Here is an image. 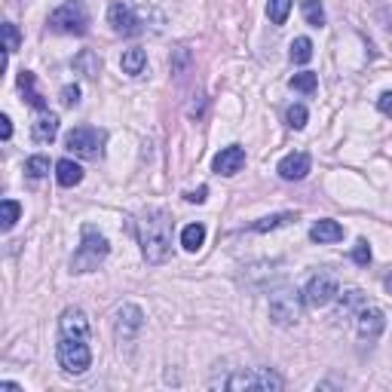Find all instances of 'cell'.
I'll return each mask as SVG.
<instances>
[{
  "mask_svg": "<svg viewBox=\"0 0 392 392\" xmlns=\"http://www.w3.org/2000/svg\"><path fill=\"white\" fill-rule=\"evenodd\" d=\"M58 365L68 374H83L93 365V349H89V319L83 310H65L58 322Z\"/></svg>",
  "mask_w": 392,
  "mask_h": 392,
  "instance_id": "obj_1",
  "label": "cell"
},
{
  "mask_svg": "<svg viewBox=\"0 0 392 392\" xmlns=\"http://www.w3.org/2000/svg\"><path fill=\"white\" fill-rule=\"evenodd\" d=\"M138 239L147 264H165L172 257V218L165 208H144L138 218Z\"/></svg>",
  "mask_w": 392,
  "mask_h": 392,
  "instance_id": "obj_2",
  "label": "cell"
},
{
  "mask_svg": "<svg viewBox=\"0 0 392 392\" xmlns=\"http://www.w3.org/2000/svg\"><path fill=\"white\" fill-rule=\"evenodd\" d=\"M80 236L83 239H80V248L71 257V266H74V273H89L107 257L111 245H107L104 233H98V227H93V224H83Z\"/></svg>",
  "mask_w": 392,
  "mask_h": 392,
  "instance_id": "obj_3",
  "label": "cell"
},
{
  "mask_svg": "<svg viewBox=\"0 0 392 392\" xmlns=\"http://www.w3.org/2000/svg\"><path fill=\"white\" fill-rule=\"evenodd\" d=\"M49 28L58 34H86L89 31V13L80 0H68L55 13H49Z\"/></svg>",
  "mask_w": 392,
  "mask_h": 392,
  "instance_id": "obj_4",
  "label": "cell"
},
{
  "mask_svg": "<svg viewBox=\"0 0 392 392\" xmlns=\"http://www.w3.org/2000/svg\"><path fill=\"white\" fill-rule=\"evenodd\" d=\"M102 144H104V132H98L93 126H77L65 138V147L74 156H83V160H98L102 156Z\"/></svg>",
  "mask_w": 392,
  "mask_h": 392,
  "instance_id": "obj_5",
  "label": "cell"
},
{
  "mask_svg": "<svg viewBox=\"0 0 392 392\" xmlns=\"http://www.w3.org/2000/svg\"><path fill=\"white\" fill-rule=\"evenodd\" d=\"M340 295V282L334 273H316V276L306 282L304 288V304L306 306H328L331 300H334Z\"/></svg>",
  "mask_w": 392,
  "mask_h": 392,
  "instance_id": "obj_6",
  "label": "cell"
},
{
  "mask_svg": "<svg viewBox=\"0 0 392 392\" xmlns=\"http://www.w3.org/2000/svg\"><path fill=\"white\" fill-rule=\"evenodd\" d=\"M227 389H282V377L270 368H255V371H236L233 377L224 383Z\"/></svg>",
  "mask_w": 392,
  "mask_h": 392,
  "instance_id": "obj_7",
  "label": "cell"
},
{
  "mask_svg": "<svg viewBox=\"0 0 392 392\" xmlns=\"http://www.w3.org/2000/svg\"><path fill=\"white\" fill-rule=\"evenodd\" d=\"M270 319L276 325H295L300 319V297L297 291L282 288L270 297Z\"/></svg>",
  "mask_w": 392,
  "mask_h": 392,
  "instance_id": "obj_8",
  "label": "cell"
},
{
  "mask_svg": "<svg viewBox=\"0 0 392 392\" xmlns=\"http://www.w3.org/2000/svg\"><path fill=\"white\" fill-rule=\"evenodd\" d=\"M383 328H386V316H383L380 306H362L358 310V319H356V331H358V340L362 344H374Z\"/></svg>",
  "mask_w": 392,
  "mask_h": 392,
  "instance_id": "obj_9",
  "label": "cell"
},
{
  "mask_svg": "<svg viewBox=\"0 0 392 392\" xmlns=\"http://www.w3.org/2000/svg\"><path fill=\"white\" fill-rule=\"evenodd\" d=\"M141 325H144V313H141V306H135V304L116 306L114 331H116V337H120V340H132L141 331Z\"/></svg>",
  "mask_w": 392,
  "mask_h": 392,
  "instance_id": "obj_10",
  "label": "cell"
},
{
  "mask_svg": "<svg viewBox=\"0 0 392 392\" xmlns=\"http://www.w3.org/2000/svg\"><path fill=\"white\" fill-rule=\"evenodd\" d=\"M107 19H111V28L116 31V34L129 37V34H138L141 31V22H138V15L129 4H114L111 13H107Z\"/></svg>",
  "mask_w": 392,
  "mask_h": 392,
  "instance_id": "obj_11",
  "label": "cell"
},
{
  "mask_svg": "<svg viewBox=\"0 0 392 392\" xmlns=\"http://www.w3.org/2000/svg\"><path fill=\"white\" fill-rule=\"evenodd\" d=\"M310 165H313L310 154H306V150H297V154H288L285 160L279 163V175H282L285 181H300V178H306Z\"/></svg>",
  "mask_w": 392,
  "mask_h": 392,
  "instance_id": "obj_12",
  "label": "cell"
},
{
  "mask_svg": "<svg viewBox=\"0 0 392 392\" xmlns=\"http://www.w3.org/2000/svg\"><path fill=\"white\" fill-rule=\"evenodd\" d=\"M245 165V150L239 147V144H230V147H224L218 156H215V172L218 175H236L239 169Z\"/></svg>",
  "mask_w": 392,
  "mask_h": 392,
  "instance_id": "obj_13",
  "label": "cell"
},
{
  "mask_svg": "<svg viewBox=\"0 0 392 392\" xmlns=\"http://www.w3.org/2000/svg\"><path fill=\"white\" fill-rule=\"evenodd\" d=\"M31 135H34V141H40V144H49V141L58 135V116L49 111H40V116L31 123Z\"/></svg>",
  "mask_w": 392,
  "mask_h": 392,
  "instance_id": "obj_14",
  "label": "cell"
},
{
  "mask_svg": "<svg viewBox=\"0 0 392 392\" xmlns=\"http://www.w3.org/2000/svg\"><path fill=\"white\" fill-rule=\"evenodd\" d=\"M310 239L313 243H319V245H328V243H340L344 239V227H340L337 221H316L313 227H310Z\"/></svg>",
  "mask_w": 392,
  "mask_h": 392,
  "instance_id": "obj_15",
  "label": "cell"
},
{
  "mask_svg": "<svg viewBox=\"0 0 392 392\" xmlns=\"http://www.w3.org/2000/svg\"><path fill=\"white\" fill-rule=\"evenodd\" d=\"M19 89L25 93V102H28L31 107H37V111H46V98L37 93L34 74H31V71H22V74H19Z\"/></svg>",
  "mask_w": 392,
  "mask_h": 392,
  "instance_id": "obj_16",
  "label": "cell"
},
{
  "mask_svg": "<svg viewBox=\"0 0 392 392\" xmlns=\"http://www.w3.org/2000/svg\"><path fill=\"white\" fill-rule=\"evenodd\" d=\"M55 178H58L62 187H74V184L83 181V169L74 160H58L55 163Z\"/></svg>",
  "mask_w": 392,
  "mask_h": 392,
  "instance_id": "obj_17",
  "label": "cell"
},
{
  "mask_svg": "<svg viewBox=\"0 0 392 392\" xmlns=\"http://www.w3.org/2000/svg\"><path fill=\"white\" fill-rule=\"evenodd\" d=\"M120 65H123V74H129V77H138V74L144 71V65H147V53H144V49H126Z\"/></svg>",
  "mask_w": 392,
  "mask_h": 392,
  "instance_id": "obj_18",
  "label": "cell"
},
{
  "mask_svg": "<svg viewBox=\"0 0 392 392\" xmlns=\"http://www.w3.org/2000/svg\"><path fill=\"white\" fill-rule=\"evenodd\" d=\"M203 243H205V227L203 224H187L184 233H181V245H184L187 252H196Z\"/></svg>",
  "mask_w": 392,
  "mask_h": 392,
  "instance_id": "obj_19",
  "label": "cell"
},
{
  "mask_svg": "<svg viewBox=\"0 0 392 392\" xmlns=\"http://www.w3.org/2000/svg\"><path fill=\"white\" fill-rule=\"evenodd\" d=\"M288 86L297 89V93H304V95H313L316 86H319V77H316L313 71H304V74H295V77L288 80Z\"/></svg>",
  "mask_w": 392,
  "mask_h": 392,
  "instance_id": "obj_20",
  "label": "cell"
},
{
  "mask_svg": "<svg viewBox=\"0 0 392 392\" xmlns=\"http://www.w3.org/2000/svg\"><path fill=\"white\" fill-rule=\"evenodd\" d=\"M300 10H304V19L313 25V28H322L325 25V10L322 0H300Z\"/></svg>",
  "mask_w": 392,
  "mask_h": 392,
  "instance_id": "obj_21",
  "label": "cell"
},
{
  "mask_svg": "<svg viewBox=\"0 0 392 392\" xmlns=\"http://www.w3.org/2000/svg\"><path fill=\"white\" fill-rule=\"evenodd\" d=\"M19 215H22V205L15 203V199H4V205H0V227L13 230L15 221H19Z\"/></svg>",
  "mask_w": 392,
  "mask_h": 392,
  "instance_id": "obj_22",
  "label": "cell"
},
{
  "mask_svg": "<svg viewBox=\"0 0 392 392\" xmlns=\"http://www.w3.org/2000/svg\"><path fill=\"white\" fill-rule=\"evenodd\" d=\"M74 65L86 74V77H98V68H102V62H98V55L95 53H89V49H83V53L74 58Z\"/></svg>",
  "mask_w": 392,
  "mask_h": 392,
  "instance_id": "obj_23",
  "label": "cell"
},
{
  "mask_svg": "<svg viewBox=\"0 0 392 392\" xmlns=\"http://www.w3.org/2000/svg\"><path fill=\"white\" fill-rule=\"evenodd\" d=\"M288 13H291V0H270L266 4V15H270L273 25H285Z\"/></svg>",
  "mask_w": 392,
  "mask_h": 392,
  "instance_id": "obj_24",
  "label": "cell"
},
{
  "mask_svg": "<svg viewBox=\"0 0 392 392\" xmlns=\"http://www.w3.org/2000/svg\"><path fill=\"white\" fill-rule=\"evenodd\" d=\"M313 58V43L306 37H297L295 43H291V62L295 65H306Z\"/></svg>",
  "mask_w": 392,
  "mask_h": 392,
  "instance_id": "obj_25",
  "label": "cell"
},
{
  "mask_svg": "<svg viewBox=\"0 0 392 392\" xmlns=\"http://www.w3.org/2000/svg\"><path fill=\"white\" fill-rule=\"evenodd\" d=\"M288 221H295V215H270V218L255 221V224H252V230H255V233H266V230L282 227V224H288Z\"/></svg>",
  "mask_w": 392,
  "mask_h": 392,
  "instance_id": "obj_26",
  "label": "cell"
},
{
  "mask_svg": "<svg viewBox=\"0 0 392 392\" xmlns=\"http://www.w3.org/2000/svg\"><path fill=\"white\" fill-rule=\"evenodd\" d=\"M25 172H28V178H43V175L49 172V160L46 156H31L28 163H25Z\"/></svg>",
  "mask_w": 392,
  "mask_h": 392,
  "instance_id": "obj_27",
  "label": "cell"
},
{
  "mask_svg": "<svg viewBox=\"0 0 392 392\" xmlns=\"http://www.w3.org/2000/svg\"><path fill=\"white\" fill-rule=\"evenodd\" d=\"M0 31H4V40H6L4 53H15V49H19V43H22V34H19V28H15L13 22H6Z\"/></svg>",
  "mask_w": 392,
  "mask_h": 392,
  "instance_id": "obj_28",
  "label": "cell"
},
{
  "mask_svg": "<svg viewBox=\"0 0 392 392\" xmlns=\"http://www.w3.org/2000/svg\"><path fill=\"white\" fill-rule=\"evenodd\" d=\"M353 306H365V297H362V291H346L344 297H340V316H349L353 313Z\"/></svg>",
  "mask_w": 392,
  "mask_h": 392,
  "instance_id": "obj_29",
  "label": "cell"
},
{
  "mask_svg": "<svg viewBox=\"0 0 392 392\" xmlns=\"http://www.w3.org/2000/svg\"><path fill=\"white\" fill-rule=\"evenodd\" d=\"M288 126L291 129H304L306 126V107L304 104H291L288 107Z\"/></svg>",
  "mask_w": 392,
  "mask_h": 392,
  "instance_id": "obj_30",
  "label": "cell"
},
{
  "mask_svg": "<svg viewBox=\"0 0 392 392\" xmlns=\"http://www.w3.org/2000/svg\"><path fill=\"white\" fill-rule=\"evenodd\" d=\"M353 261H356L358 266H368V264H371V248H368V243H365V239H358V243H356V248H353Z\"/></svg>",
  "mask_w": 392,
  "mask_h": 392,
  "instance_id": "obj_31",
  "label": "cell"
},
{
  "mask_svg": "<svg viewBox=\"0 0 392 392\" xmlns=\"http://www.w3.org/2000/svg\"><path fill=\"white\" fill-rule=\"evenodd\" d=\"M62 102L68 104V107L77 104V102H80V86H65V89H62Z\"/></svg>",
  "mask_w": 392,
  "mask_h": 392,
  "instance_id": "obj_32",
  "label": "cell"
},
{
  "mask_svg": "<svg viewBox=\"0 0 392 392\" xmlns=\"http://www.w3.org/2000/svg\"><path fill=\"white\" fill-rule=\"evenodd\" d=\"M377 107H380V114L392 116V93H383V95L377 98Z\"/></svg>",
  "mask_w": 392,
  "mask_h": 392,
  "instance_id": "obj_33",
  "label": "cell"
},
{
  "mask_svg": "<svg viewBox=\"0 0 392 392\" xmlns=\"http://www.w3.org/2000/svg\"><path fill=\"white\" fill-rule=\"evenodd\" d=\"M10 135H13V123H10V116H0V138L4 141H10Z\"/></svg>",
  "mask_w": 392,
  "mask_h": 392,
  "instance_id": "obj_34",
  "label": "cell"
},
{
  "mask_svg": "<svg viewBox=\"0 0 392 392\" xmlns=\"http://www.w3.org/2000/svg\"><path fill=\"white\" fill-rule=\"evenodd\" d=\"M205 194H208V187H196V190H190L184 199L187 203H205Z\"/></svg>",
  "mask_w": 392,
  "mask_h": 392,
  "instance_id": "obj_35",
  "label": "cell"
},
{
  "mask_svg": "<svg viewBox=\"0 0 392 392\" xmlns=\"http://www.w3.org/2000/svg\"><path fill=\"white\" fill-rule=\"evenodd\" d=\"M386 291H389V295H392V276H386Z\"/></svg>",
  "mask_w": 392,
  "mask_h": 392,
  "instance_id": "obj_36",
  "label": "cell"
},
{
  "mask_svg": "<svg viewBox=\"0 0 392 392\" xmlns=\"http://www.w3.org/2000/svg\"><path fill=\"white\" fill-rule=\"evenodd\" d=\"M19 4H28V0H19Z\"/></svg>",
  "mask_w": 392,
  "mask_h": 392,
  "instance_id": "obj_37",
  "label": "cell"
}]
</instances>
